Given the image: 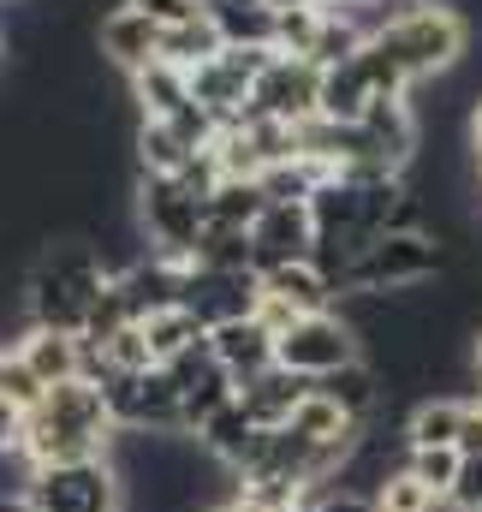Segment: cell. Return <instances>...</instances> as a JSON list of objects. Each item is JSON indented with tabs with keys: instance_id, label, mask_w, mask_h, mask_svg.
<instances>
[{
	"instance_id": "6da1fadb",
	"label": "cell",
	"mask_w": 482,
	"mask_h": 512,
	"mask_svg": "<svg viewBox=\"0 0 482 512\" xmlns=\"http://www.w3.org/2000/svg\"><path fill=\"white\" fill-rule=\"evenodd\" d=\"M114 411L108 393L96 382H60L42 387V399L24 411V453L30 465H84V459H108L114 453Z\"/></svg>"
},
{
	"instance_id": "7a4b0ae2",
	"label": "cell",
	"mask_w": 482,
	"mask_h": 512,
	"mask_svg": "<svg viewBox=\"0 0 482 512\" xmlns=\"http://www.w3.org/2000/svg\"><path fill=\"white\" fill-rule=\"evenodd\" d=\"M108 262L90 239H54L42 245L36 262L24 268V304H30V328H60V334H84L96 298L108 292Z\"/></svg>"
},
{
	"instance_id": "3957f363",
	"label": "cell",
	"mask_w": 482,
	"mask_h": 512,
	"mask_svg": "<svg viewBox=\"0 0 482 512\" xmlns=\"http://www.w3.org/2000/svg\"><path fill=\"white\" fill-rule=\"evenodd\" d=\"M375 42H381L387 60L405 72V84H423V78H441V72H453V66L465 60L471 30H465V18H459L447 0H411L405 12H393V18L375 30Z\"/></svg>"
},
{
	"instance_id": "277c9868",
	"label": "cell",
	"mask_w": 482,
	"mask_h": 512,
	"mask_svg": "<svg viewBox=\"0 0 482 512\" xmlns=\"http://www.w3.org/2000/svg\"><path fill=\"white\" fill-rule=\"evenodd\" d=\"M203 227H209V197H197L185 179L137 173V233H143L149 256H161V262H191Z\"/></svg>"
},
{
	"instance_id": "5b68a950",
	"label": "cell",
	"mask_w": 482,
	"mask_h": 512,
	"mask_svg": "<svg viewBox=\"0 0 482 512\" xmlns=\"http://www.w3.org/2000/svg\"><path fill=\"white\" fill-rule=\"evenodd\" d=\"M441 268H447V251H441V239H435L429 227L381 233V239L352 262L346 292H381V298H393V292H417V286H429ZM346 292H340V298H346Z\"/></svg>"
},
{
	"instance_id": "8992f818",
	"label": "cell",
	"mask_w": 482,
	"mask_h": 512,
	"mask_svg": "<svg viewBox=\"0 0 482 512\" xmlns=\"http://www.w3.org/2000/svg\"><path fill=\"white\" fill-rule=\"evenodd\" d=\"M30 512H120L125 477L114 459H84V465H42L30 477Z\"/></svg>"
},
{
	"instance_id": "52a82bcc",
	"label": "cell",
	"mask_w": 482,
	"mask_h": 512,
	"mask_svg": "<svg viewBox=\"0 0 482 512\" xmlns=\"http://www.w3.org/2000/svg\"><path fill=\"white\" fill-rule=\"evenodd\" d=\"M363 346L358 334H352V322L340 316V310H322V316H298L280 340H274V364H286L292 376H304V382H322V376H334V370H346V364H358Z\"/></svg>"
},
{
	"instance_id": "ba28073f",
	"label": "cell",
	"mask_w": 482,
	"mask_h": 512,
	"mask_svg": "<svg viewBox=\"0 0 482 512\" xmlns=\"http://www.w3.org/2000/svg\"><path fill=\"white\" fill-rule=\"evenodd\" d=\"M108 393V411H114V429H137V435H185V417H179V387L173 376L155 364V370H137V376H102Z\"/></svg>"
},
{
	"instance_id": "9c48e42d",
	"label": "cell",
	"mask_w": 482,
	"mask_h": 512,
	"mask_svg": "<svg viewBox=\"0 0 482 512\" xmlns=\"http://www.w3.org/2000/svg\"><path fill=\"white\" fill-rule=\"evenodd\" d=\"M179 304L203 322V328H221V322H244L262 310V274L256 268H197L185 262V292Z\"/></svg>"
},
{
	"instance_id": "30bf717a",
	"label": "cell",
	"mask_w": 482,
	"mask_h": 512,
	"mask_svg": "<svg viewBox=\"0 0 482 512\" xmlns=\"http://www.w3.org/2000/svg\"><path fill=\"white\" fill-rule=\"evenodd\" d=\"M316 102H322V66L298 60V54H274L268 72L250 84V108L256 120H280V126H304L316 120Z\"/></svg>"
},
{
	"instance_id": "8fae6325",
	"label": "cell",
	"mask_w": 482,
	"mask_h": 512,
	"mask_svg": "<svg viewBox=\"0 0 482 512\" xmlns=\"http://www.w3.org/2000/svg\"><path fill=\"white\" fill-rule=\"evenodd\" d=\"M316 256V215L310 203H268L250 227V262L256 274L262 268H280V262H304Z\"/></svg>"
},
{
	"instance_id": "7c38bea8",
	"label": "cell",
	"mask_w": 482,
	"mask_h": 512,
	"mask_svg": "<svg viewBox=\"0 0 482 512\" xmlns=\"http://www.w3.org/2000/svg\"><path fill=\"white\" fill-rule=\"evenodd\" d=\"M96 48H102L108 66H120L125 78H131V72H143L149 60H161V24L143 18V12L125 0V6H114V12H102V24H96Z\"/></svg>"
},
{
	"instance_id": "4fadbf2b",
	"label": "cell",
	"mask_w": 482,
	"mask_h": 512,
	"mask_svg": "<svg viewBox=\"0 0 482 512\" xmlns=\"http://www.w3.org/2000/svg\"><path fill=\"white\" fill-rule=\"evenodd\" d=\"M209 352L221 358V370H227L233 382H250V376H262V370L274 364V328H268L262 316L221 322V328H209Z\"/></svg>"
},
{
	"instance_id": "5bb4252c",
	"label": "cell",
	"mask_w": 482,
	"mask_h": 512,
	"mask_svg": "<svg viewBox=\"0 0 482 512\" xmlns=\"http://www.w3.org/2000/svg\"><path fill=\"white\" fill-rule=\"evenodd\" d=\"M310 387H316V382L292 376L286 364H268L262 376L239 382V405L256 417V429H286V423H292V411L310 399Z\"/></svg>"
},
{
	"instance_id": "9a60e30c",
	"label": "cell",
	"mask_w": 482,
	"mask_h": 512,
	"mask_svg": "<svg viewBox=\"0 0 482 512\" xmlns=\"http://www.w3.org/2000/svg\"><path fill=\"white\" fill-rule=\"evenodd\" d=\"M262 298H274V304H286L292 316H322V310H334L340 304V292H334V280L304 256V262H280V268H262Z\"/></svg>"
},
{
	"instance_id": "2e32d148",
	"label": "cell",
	"mask_w": 482,
	"mask_h": 512,
	"mask_svg": "<svg viewBox=\"0 0 482 512\" xmlns=\"http://www.w3.org/2000/svg\"><path fill=\"white\" fill-rule=\"evenodd\" d=\"M18 364L42 387L78 382L84 376V334H60V328H30L18 340Z\"/></svg>"
},
{
	"instance_id": "e0dca14e",
	"label": "cell",
	"mask_w": 482,
	"mask_h": 512,
	"mask_svg": "<svg viewBox=\"0 0 482 512\" xmlns=\"http://www.w3.org/2000/svg\"><path fill=\"white\" fill-rule=\"evenodd\" d=\"M131 102H137L143 120H173V114H185L197 102L191 96V72H179L167 60H149L143 72H131Z\"/></svg>"
},
{
	"instance_id": "ac0fdd59",
	"label": "cell",
	"mask_w": 482,
	"mask_h": 512,
	"mask_svg": "<svg viewBox=\"0 0 482 512\" xmlns=\"http://www.w3.org/2000/svg\"><path fill=\"white\" fill-rule=\"evenodd\" d=\"M316 393H328L352 423H375V411H381V399H387V387H381V370L369 364V358H358V364H346V370H334V376H322L316 382Z\"/></svg>"
},
{
	"instance_id": "d6986e66",
	"label": "cell",
	"mask_w": 482,
	"mask_h": 512,
	"mask_svg": "<svg viewBox=\"0 0 482 512\" xmlns=\"http://www.w3.org/2000/svg\"><path fill=\"white\" fill-rule=\"evenodd\" d=\"M465 399L459 393H429L405 411V447H459Z\"/></svg>"
},
{
	"instance_id": "ffe728a7",
	"label": "cell",
	"mask_w": 482,
	"mask_h": 512,
	"mask_svg": "<svg viewBox=\"0 0 482 512\" xmlns=\"http://www.w3.org/2000/svg\"><path fill=\"white\" fill-rule=\"evenodd\" d=\"M131 149H137V173H155V179H179L203 149H191L179 131L167 126V120H143L137 137H131Z\"/></svg>"
},
{
	"instance_id": "44dd1931",
	"label": "cell",
	"mask_w": 482,
	"mask_h": 512,
	"mask_svg": "<svg viewBox=\"0 0 482 512\" xmlns=\"http://www.w3.org/2000/svg\"><path fill=\"white\" fill-rule=\"evenodd\" d=\"M143 340H149V358L155 364H173V358H185V352H197L203 340H209V328L185 310V304H173V310H155V316H143Z\"/></svg>"
},
{
	"instance_id": "7402d4cb",
	"label": "cell",
	"mask_w": 482,
	"mask_h": 512,
	"mask_svg": "<svg viewBox=\"0 0 482 512\" xmlns=\"http://www.w3.org/2000/svg\"><path fill=\"white\" fill-rule=\"evenodd\" d=\"M227 42H221V24H215V12H203L197 24H173V30H161V60L167 66H179V72H197L203 60H215Z\"/></svg>"
},
{
	"instance_id": "603a6c76",
	"label": "cell",
	"mask_w": 482,
	"mask_h": 512,
	"mask_svg": "<svg viewBox=\"0 0 482 512\" xmlns=\"http://www.w3.org/2000/svg\"><path fill=\"white\" fill-rule=\"evenodd\" d=\"M292 429H298V435H310V441H322V447H352V441L363 435L358 423H352L328 393H316V387H310V399L292 411Z\"/></svg>"
},
{
	"instance_id": "cb8c5ba5",
	"label": "cell",
	"mask_w": 482,
	"mask_h": 512,
	"mask_svg": "<svg viewBox=\"0 0 482 512\" xmlns=\"http://www.w3.org/2000/svg\"><path fill=\"white\" fill-rule=\"evenodd\" d=\"M262 209H268V197H262L256 179H221L209 191V227H244L250 233Z\"/></svg>"
},
{
	"instance_id": "d4e9b609",
	"label": "cell",
	"mask_w": 482,
	"mask_h": 512,
	"mask_svg": "<svg viewBox=\"0 0 482 512\" xmlns=\"http://www.w3.org/2000/svg\"><path fill=\"white\" fill-rule=\"evenodd\" d=\"M227 48H274V6H209Z\"/></svg>"
},
{
	"instance_id": "484cf974",
	"label": "cell",
	"mask_w": 482,
	"mask_h": 512,
	"mask_svg": "<svg viewBox=\"0 0 482 512\" xmlns=\"http://www.w3.org/2000/svg\"><path fill=\"white\" fill-rule=\"evenodd\" d=\"M322 18H328L322 6H274V48L310 60V48L322 36Z\"/></svg>"
},
{
	"instance_id": "4316f807",
	"label": "cell",
	"mask_w": 482,
	"mask_h": 512,
	"mask_svg": "<svg viewBox=\"0 0 482 512\" xmlns=\"http://www.w3.org/2000/svg\"><path fill=\"white\" fill-rule=\"evenodd\" d=\"M369 501H375V512H441V507H447V501H441L429 483H417L405 465H399V471H393V477L369 495Z\"/></svg>"
},
{
	"instance_id": "83f0119b",
	"label": "cell",
	"mask_w": 482,
	"mask_h": 512,
	"mask_svg": "<svg viewBox=\"0 0 482 512\" xmlns=\"http://www.w3.org/2000/svg\"><path fill=\"white\" fill-rule=\"evenodd\" d=\"M191 262H197V268H256V262H250V233H244V227H203Z\"/></svg>"
},
{
	"instance_id": "f1b7e54d",
	"label": "cell",
	"mask_w": 482,
	"mask_h": 512,
	"mask_svg": "<svg viewBox=\"0 0 482 512\" xmlns=\"http://www.w3.org/2000/svg\"><path fill=\"white\" fill-rule=\"evenodd\" d=\"M459 465H465V459H459V447H411V453H405V471H411L417 483H429L441 501H447V489H453Z\"/></svg>"
},
{
	"instance_id": "f546056e",
	"label": "cell",
	"mask_w": 482,
	"mask_h": 512,
	"mask_svg": "<svg viewBox=\"0 0 482 512\" xmlns=\"http://www.w3.org/2000/svg\"><path fill=\"white\" fill-rule=\"evenodd\" d=\"M143 18H155L161 30H173V24H197L203 12H209V0H131Z\"/></svg>"
},
{
	"instance_id": "4dcf8cb0",
	"label": "cell",
	"mask_w": 482,
	"mask_h": 512,
	"mask_svg": "<svg viewBox=\"0 0 482 512\" xmlns=\"http://www.w3.org/2000/svg\"><path fill=\"white\" fill-rule=\"evenodd\" d=\"M447 507L453 512H482V453L459 465V477H453V489H447Z\"/></svg>"
},
{
	"instance_id": "1f68e13d",
	"label": "cell",
	"mask_w": 482,
	"mask_h": 512,
	"mask_svg": "<svg viewBox=\"0 0 482 512\" xmlns=\"http://www.w3.org/2000/svg\"><path fill=\"white\" fill-rule=\"evenodd\" d=\"M482 453V393L465 399V423H459V459H477Z\"/></svg>"
},
{
	"instance_id": "d6a6232c",
	"label": "cell",
	"mask_w": 482,
	"mask_h": 512,
	"mask_svg": "<svg viewBox=\"0 0 482 512\" xmlns=\"http://www.w3.org/2000/svg\"><path fill=\"white\" fill-rule=\"evenodd\" d=\"M6 447H24V411L12 399H0V453Z\"/></svg>"
},
{
	"instance_id": "836d02e7",
	"label": "cell",
	"mask_w": 482,
	"mask_h": 512,
	"mask_svg": "<svg viewBox=\"0 0 482 512\" xmlns=\"http://www.w3.org/2000/svg\"><path fill=\"white\" fill-rule=\"evenodd\" d=\"M316 512H375V501H369V495H352V489H340V483H334V495H328Z\"/></svg>"
},
{
	"instance_id": "e575fe53",
	"label": "cell",
	"mask_w": 482,
	"mask_h": 512,
	"mask_svg": "<svg viewBox=\"0 0 482 512\" xmlns=\"http://www.w3.org/2000/svg\"><path fill=\"white\" fill-rule=\"evenodd\" d=\"M471 149H477V161H482V102H477V114H471Z\"/></svg>"
},
{
	"instance_id": "d590c367",
	"label": "cell",
	"mask_w": 482,
	"mask_h": 512,
	"mask_svg": "<svg viewBox=\"0 0 482 512\" xmlns=\"http://www.w3.org/2000/svg\"><path fill=\"white\" fill-rule=\"evenodd\" d=\"M209 512H256V507H244V501H221V507H209Z\"/></svg>"
},
{
	"instance_id": "8d00e7d4",
	"label": "cell",
	"mask_w": 482,
	"mask_h": 512,
	"mask_svg": "<svg viewBox=\"0 0 482 512\" xmlns=\"http://www.w3.org/2000/svg\"><path fill=\"white\" fill-rule=\"evenodd\" d=\"M209 6H268V0H209Z\"/></svg>"
},
{
	"instance_id": "74e56055",
	"label": "cell",
	"mask_w": 482,
	"mask_h": 512,
	"mask_svg": "<svg viewBox=\"0 0 482 512\" xmlns=\"http://www.w3.org/2000/svg\"><path fill=\"white\" fill-rule=\"evenodd\" d=\"M268 6H322V0H268Z\"/></svg>"
},
{
	"instance_id": "f35d334b",
	"label": "cell",
	"mask_w": 482,
	"mask_h": 512,
	"mask_svg": "<svg viewBox=\"0 0 482 512\" xmlns=\"http://www.w3.org/2000/svg\"><path fill=\"white\" fill-rule=\"evenodd\" d=\"M471 358H477V376H482V334H477V346H471Z\"/></svg>"
},
{
	"instance_id": "ab89813d",
	"label": "cell",
	"mask_w": 482,
	"mask_h": 512,
	"mask_svg": "<svg viewBox=\"0 0 482 512\" xmlns=\"http://www.w3.org/2000/svg\"><path fill=\"white\" fill-rule=\"evenodd\" d=\"M358 6H375V0H358Z\"/></svg>"
}]
</instances>
